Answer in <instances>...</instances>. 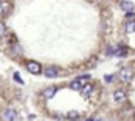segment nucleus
Segmentation results:
<instances>
[{"label":"nucleus","instance_id":"13","mask_svg":"<svg viewBox=\"0 0 135 121\" xmlns=\"http://www.w3.org/2000/svg\"><path fill=\"white\" fill-rule=\"evenodd\" d=\"M5 35H6V25H5V22L0 21V38H3Z\"/></svg>","mask_w":135,"mask_h":121},{"label":"nucleus","instance_id":"8","mask_svg":"<svg viewBox=\"0 0 135 121\" xmlns=\"http://www.w3.org/2000/svg\"><path fill=\"white\" fill-rule=\"evenodd\" d=\"M121 10H124L126 14H127V13H132V10H134V3H132L131 0H123V2H121Z\"/></svg>","mask_w":135,"mask_h":121},{"label":"nucleus","instance_id":"2","mask_svg":"<svg viewBox=\"0 0 135 121\" xmlns=\"http://www.w3.org/2000/svg\"><path fill=\"white\" fill-rule=\"evenodd\" d=\"M16 120V110L14 109H5L2 112V121H14Z\"/></svg>","mask_w":135,"mask_h":121},{"label":"nucleus","instance_id":"10","mask_svg":"<svg viewBox=\"0 0 135 121\" xmlns=\"http://www.w3.org/2000/svg\"><path fill=\"white\" fill-rule=\"evenodd\" d=\"M82 93H83V96H90L91 93H93V85H85L83 88H82Z\"/></svg>","mask_w":135,"mask_h":121},{"label":"nucleus","instance_id":"7","mask_svg":"<svg viewBox=\"0 0 135 121\" xmlns=\"http://www.w3.org/2000/svg\"><path fill=\"white\" fill-rule=\"evenodd\" d=\"M55 93H57V88L55 87H47V88L42 90V97L44 99H50V97L55 96Z\"/></svg>","mask_w":135,"mask_h":121},{"label":"nucleus","instance_id":"5","mask_svg":"<svg viewBox=\"0 0 135 121\" xmlns=\"http://www.w3.org/2000/svg\"><path fill=\"white\" fill-rule=\"evenodd\" d=\"M113 99H115L116 102H124V101L127 99V94H126L124 90H116L113 93Z\"/></svg>","mask_w":135,"mask_h":121},{"label":"nucleus","instance_id":"14","mask_svg":"<svg viewBox=\"0 0 135 121\" xmlns=\"http://www.w3.org/2000/svg\"><path fill=\"white\" fill-rule=\"evenodd\" d=\"M11 47H13V49H14V52H17L19 55L22 54V50H21V47H19V46H16V44H14V46H11Z\"/></svg>","mask_w":135,"mask_h":121},{"label":"nucleus","instance_id":"1","mask_svg":"<svg viewBox=\"0 0 135 121\" xmlns=\"http://www.w3.org/2000/svg\"><path fill=\"white\" fill-rule=\"evenodd\" d=\"M134 74H135V68L134 66H126L119 71V79L123 82H131L134 79Z\"/></svg>","mask_w":135,"mask_h":121},{"label":"nucleus","instance_id":"11","mask_svg":"<svg viewBox=\"0 0 135 121\" xmlns=\"http://www.w3.org/2000/svg\"><path fill=\"white\" fill-rule=\"evenodd\" d=\"M126 31L127 33H134L135 31V21H131V22L126 24Z\"/></svg>","mask_w":135,"mask_h":121},{"label":"nucleus","instance_id":"15","mask_svg":"<svg viewBox=\"0 0 135 121\" xmlns=\"http://www.w3.org/2000/svg\"><path fill=\"white\" fill-rule=\"evenodd\" d=\"M14 79H16V80H17V82H21V83H22V79H21V77H19V74H14Z\"/></svg>","mask_w":135,"mask_h":121},{"label":"nucleus","instance_id":"6","mask_svg":"<svg viewBox=\"0 0 135 121\" xmlns=\"http://www.w3.org/2000/svg\"><path fill=\"white\" fill-rule=\"evenodd\" d=\"M44 76H46V77L54 79V77H57V76H58V69H57L55 66H47V68L44 69Z\"/></svg>","mask_w":135,"mask_h":121},{"label":"nucleus","instance_id":"4","mask_svg":"<svg viewBox=\"0 0 135 121\" xmlns=\"http://www.w3.org/2000/svg\"><path fill=\"white\" fill-rule=\"evenodd\" d=\"M11 8H13V5H11L8 0H2V2H0V16L9 14V13H11Z\"/></svg>","mask_w":135,"mask_h":121},{"label":"nucleus","instance_id":"3","mask_svg":"<svg viewBox=\"0 0 135 121\" xmlns=\"http://www.w3.org/2000/svg\"><path fill=\"white\" fill-rule=\"evenodd\" d=\"M27 71L32 72V74H41L42 68H41V64L38 61H28L27 63Z\"/></svg>","mask_w":135,"mask_h":121},{"label":"nucleus","instance_id":"9","mask_svg":"<svg viewBox=\"0 0 135 121\" xmlns=\"http://www.w3.org/2000/svg\"><path fill=\"white\" fill-rule=\"evenodd\" d=\"M82 85H83V83H82V82H80V80L77 79V80H74V82H71V85H69V87H71L72 90H82V88H83Z\"/></svg>","mask_w":135,"mask_h":121},{"label":"nucleus","instance_id":"12","mask_svg":"<svg viewBox=\"0 0 135 121\" xmlns=\"http://www.w3.org/2000/svg\"><path fill=\"white\" fill-rule=\"evenodd\" d=\"M79 112L77 110H71V112H68V120H77L79 118Z\"/></svg>","mask_w":135,"mask_h":121}]
</instances>
